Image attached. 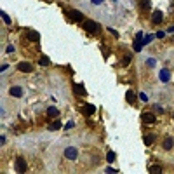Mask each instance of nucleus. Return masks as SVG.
<instances>
[{
  "label": "nucleus",
  "instance_id": "1",
  "mask_svg": "<svg viewBox=\"0 0 174 174\" xmlns=\"http://www.w3.org/2000/svg\"><path fill=\"white\" fill-rule=\"evenodd\" d=\"M82 26H84V30L89 32V33H97V32H99V24H97L96 21H91V19L82 21Z\"/></svg>",
  "mask_w": 174,
  "mask_h": 174
},
{
  "label": "nucleus",
  "instance_id": "2",
  "mask_svg": "<svg viewBox=\"0 0 174 174\" xmlns=\"http://www.w3.org/2000/svg\"><path fill=\"white\" fill-rule=\"evenodd\" d=\"M64 157H66V158H70V160H75V158L78 157L77 148H73V146H68V148L64 150Z\"/></svg>",
  "mask_w": 174,
  "mask_h": 174
},
{
  "label": "nucleus",
  "instance_id": "3",
  "mask_svg": "<svg viewBox=\"0 0 174 174\" xmlns=\"http://www.w3.org/2000/svg\"><path fill=\"white\" fill-rule=\"evenodd\" d=\"M18 70H21L23 73H32L33 72V66L30 63H26V61H21L19 64H18Z\"/></svg>",
  "mask_w": 174,
  "mask_h": 174
},
{
  "label": "nucleus",
  "instance_id": "4",
  "mask_svg": "<svg viewBox=\"0 0 174 174\" xmlns=\"http://www.w3.org/2000/svg\"><path fill=\"white\" fill-rule=\"evenodd\" d=\"M73 92H75V94H77V96H87V91H85V87H84V85H82V84H75V85H73Z\"/></svg>",
  "mask_w": 174,
  "mask_h": 174
},
{
  "label": "nucleus",
  "instance_id": "5",
  "mask_svg": "<svg viewBox=\"0 0 174 174\" xmlns=\"http://www.w3.org/2000/svg\"><path fill=\"white\" fill-rule=\"evenodd\" d=\"M26 169H28V167H26V162H24V158H18V160H16V171H18V173H26Z\"/></svg>",
  "mask_w": 174,
  "mask_h": 174
},
{
  "label": "nucleus",
  "instance_id": "6",
  "mask_svg": "<svg viewBox=\"0 0 174 174\" xmlns=\"http://www.w3.org/2000/svg\"><path fill=\"white\" fill-rule=\"evenodd\" d=\"M68 16H70V19L72 21H84V16H82L80 11H70Z\"/></svg>",
  "mask_w": 174,
  "mask_h": 174
},
{
  "label": "nucleus",
  "instance_id": "7",
  "mask_svg": "<svg viewBox=\"0 0 174 174\" xmlns=\"http://www.w3.org/2000/svg\"><path fill=\"white\" fill-rule=\"evenodd\" d=\"M94 112H96V108H94L92 105H84V106H82V113H84V115L91 117Z\"/></svg>",
  "mask_w": 174,
  "mask_h": 174
},
{
  "label": "nucleus",
  "instance_id": "8",
  "mask_svg": "<svg viewBox=\"0 0 174 174\" xmlns=\"http://www.w3.org/2000/svg\"><path fill=\"white\" fill-rule=\"evenodd\" d=\"M162 19H164V14H162L160 11H155L153 14H152V21H153L155 24H160Z\"/></svg>",
  "mask_w": 174,
  "mask_h": 174
},
{
  "label": "nucleus",
  "instance_id": "9",
  "mask_svg": "<svg viewBox=\"0 0 174 174\" xmlns=\"http://www.w3.org/2000/svg\"><path fill=\"white\" fill-rule=\"evenodd\" d=\"M143 122H146V124H155L157 118H155L153 113H143Z\"/></svg>",
  "mask_w": 174,
  "mask_h": 174
},
{
  "label": "nucleus",
  "instance_id": "10",
  "mask_svg": "<svg viewBox=\"0 0 174 174\" xmlns=\"http://www.w3.org/2000/svg\"><path fill=\"white\" fill-rule=\"evenodd\" d=\"M160 80L162 82H169L171 80V72L169 70H160Z\"/></svg>",
  "mask_w": 174,
  "mask_h": 174
},
{
  "label": "nucleus",
  "instance_id": "11",
  "mask_svg": "<svg viewBox=\"0 0 174 174\" xmlns=\"http://www.w3.org/2000/svg\"><path fill=\"white\" fill-rule=\"evenodd\" d=\"M11 96H14V97H21L23 96V89L21 87H11Z\"/></svg>",
  "mask_w": 174,
  "mask_h": 174
},
{
  "label": "nucleus",
  "instance_id": "12",
  "mask_svg": "<svg viewBox=\"0 0 174 174\" xmlns=\"http://www.w3.org/2000/svg\"><path fill=\"white\" fill-rule=\"evenodd\" d=\"M125 99H127V103H131V105H134V103H136V99H137V97H136V94L132 92V91H127V92H125Z\"/></svg>",
  "mask_w": 174,
  "mask_h": 174
},
{
  "label": "nucleus",
  "instance_id": "13",
  "mask_svg": "<svg viewBox=\"0 0 174 174\" xmlns=\"http://www.w3.org/2000/svg\"><path fill=\"white\" fill-rule=\"evenodd\" d=\"M47 115H49V117H52V118H56V117L59 115V110L56 108V106H51V108L47 110Z\"/></svg>",
  "mask_w": 174,
  "mask_h": 174
},
{
  "label": "nucleus",
  "instance_id": "14",
  "mask_svg": "<svg viewBox=\"0 0 174 174\" xmlns=\"http://www.w3.org/2000/svg\"><path fill=\"white\" fill-rule=\"evenodd\" d=\"M28 39L32 40V42H39V40H40V35L37 33V32H32V30H30V32H28Z\"/></svg>",
  "mask_w": 174,
  "mask_h": 174
},
{
  "label": "nucleus",
  "instance_id": "15",
  "mask_svg": "<svg viewBox=\"0 0 174 174\" xmlns=\"http://www.w3.org/2000/svg\"><path fill=\"white\" fill-rule=\"evenodd\" d=\"M173 145H174V139H173V137H167V139L164 141V150H171V148H173Z\"/></svg>",
  "mask_w": 174,
  "mask_h": 174
},
{
  "label": "nucleus",
  "instance_id": "16",
  "mask_svg": "<svg viewBox=\"0 0 174 174\" xmlns=\"http://www.w3.org/2000/svg\"><path fill=\"white\" fill-rule=\"evenodd\" d=\"M49 129H51V131H58V129H61V122H59V120H54L52 124H49Z\"/></svg>",
  "mask_w": 174,
  "mask_h": 174
},
{
  "label": "nucleus",
  "instance_id": "17",
  "mask_svg": "<svg viewBox=\"0 0 174 174\" xmlns=\"http://www.w3.org/2000/svg\"><path fill=\"white\" fill-rule=\"evenodd\" d=\"M153 139H155L153 134H148V136H145V137H143V141H145V145H146V146H150V145L153 143Z\"/></svg>",
  "mask_w": 174,
  "mask_h": 174
},
{
  "label": "nucleus",
  "instance_id": "18",
  "mask_svg": "<svg viewBox=\"0 0 174 174\" xmlns=\"http://www.w3.org/2000/svg\"><path fill=\"white\" fill-rule=\"evenodd\" d=\"M150 173L152 174H157V173H162V167L158 165V164H153L152 167H150Z\"/></svg>",
  "mask_w": 174,
  "mask_h": 174
},
{
  "label": "nucleus",
  "instance_id": "19",
  "mask_svg": "<svg viewBox=\"0 0 174 174\" xmlns=\"http://www.w3.org/2000/svg\"><path fill=\"white\" fill-rule=\"evenodd\" d=\"M141 9L143 11H148L150 9V0H141Z\"/></svg>",
  "mask_w": 174,
  "mask_h": 174
},
{
  "label": "nucleus",
  "instance_id": "20",
  "mask_svg": "<svg viewBox=\"0 0 174 174\" xmlns=\"http://www.w3.org/2000/svg\"><path fill=\"white\" fill-rule=\"evenodd\" d=\"M0 14H2V19L5 21V23H7V24H11V18H9V16H7V14H5V12H4V11H2V12H0Z\"/></svg>",
  "mask_w": 174,
  "mask_h": 174
},
{
  "label": "nucleus",
  "instance_id": "21",
  "mask_svg": "<svg viewBox=\"0 0 174 174\" xmlns=\"http://www.w3.org/2000/svg\"><path fill=\"white\" fill-rule=\"evenodd\" d=\"M106 160H108V162H113V160H115V153H113V152H108V155H106Z\"/></svg>",
  "mask_w": 174,
  "mask_h": 174
},
{
  "label": "nucleus",
  "instance_id": "22",
  "mask_svg": "<svg viewBox=\"0 0 174 174\" xmlns=\"http://www.w3.org/2000/svg\"><path fill=\"white\" fill-rule=\"evenodd\" d=\"M40 64H42V66H47V64H49V58H47V56L40 58Z\"/></svg>",
  "mask_w": 174,
  "mask_h": 174
},
{
  "label": "nucleus",
  "instance_id": "23",
  "mask_svg": "<svg viewBox=\"0 0 174 174\" xmlns=\"http://www.w3.org/2000/svg\"><path fill=\"white\" fill-rule=\"evenodd\" d=\"M73 125H75V122H73V120H70V122H68V124L64 125V129H72Z\"/></svg>",
  "mask_w": 174,
  "mask_h": 174
},
{
  "label": "nucleus",
  "instance_id": "24",
  "mask_svg": "<svg viewBox=\"0 0 174 174\" xmlns=\"http://www.w3.org/2000/svg\"><path fill=\"white\" fill-rule=\"evenodd\" d=\"M129 61H131V56H125V59L122 61V64H124V66H127V64H129Z\"/></svg>",
  "mask_w": 174,
  "mask_h": 174
},
{
  "label": "nucleus",
  "instance_id": "25",
  "mask_svg": "<svg viewBox=\"0 0 174 174\" xmlns=\"http://www.w3.org/2000/svg\"><path fill=\"white\" fill-rule=\"evenodd\" d=\"M139 99H143V101H148V96H146L145 92H141V94H139Z\"/></svg>",
  "mask_w": 174,
  "mask_h": 174
},
{
  "label": "nucleus",
  "instance_id": "26",
  "mask_svg": "<svg viewBox=\"0 0 174 174\" xmlns=\"http://www.w3.org/2000/svg\"><path fill=\"white\" fill-rule=\"evenodd\" d=\"M5 70H9V66H7V64H2V68H0V72H5Z\"/></svg>",
  "mask_w": 174,
  "mask_h": 174
},
{
  "label": "nucleus",
  "instance_id": "27",
  "mask_svg": "<svg viewBox=\"0 0 174 174\" xmlns=\"http://www.w3.org/2000/svg\"><path fill=\"white\" fill-rule=\"evenodd\" d=\"M0 145H5V136H0Z\"/></svg>",
  "mask_w": 174,
  "mask_h": 174
},
{
  "label": "nucleus",
  "instance_id": "28",
  "mask_svg": "<svg viewBox=\"0 0 174 174\" xmlns=\"http://www.w3.org/2000/svg\"><path fill=\"white\" fill-rule=\"evenodd\" d=\"M148 66H155V61H153V59H148Z\"/></svg>",
  "mask_w": 174,
  "mask_h": 174
},
{
  "label": "nucleus",
  "instance_id": "29",
  "mask_svg": "<svg viewBox=\"0 0 174 174\" xmlns=\"http://www.w3.org/2000/svg\"><path fill=\"white\" fill-rule=\"evenodd\" d=\"M101 2H103V0H92V4H96V5H99Z\"/></svg>",
  "mask_w": 174,
  "mask_h": 174
},
{
  "label": "nucleus",
  "instance_id": "30",
  "mask_svg": "<svg viewBox=\"0 0 174 174\" xmlns=\"http://www.w3.org/2000/svg\"><path fill=\"white\" fill-rule=\"evenodd\" d=\"M167 32H169V33H173V32H174V26H171V28H169Z\"/></svg>",
  "mask_w": 174,
  "mask_h": 174
}]
</instances>
